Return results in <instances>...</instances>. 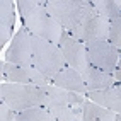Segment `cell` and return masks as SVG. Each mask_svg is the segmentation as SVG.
<instances>
[{
  "mask_svg": "<svg viewBox=\"0 0 121 121\" xmlns=\"http://www.w3.org/2000/svg\"><path fill=\"white\" fill-rule=\"evenodd\" d=\"M15 5L22 21V27H26L36 38L60 44L63 27L48 14L44 0H17Z\"/></svg>",
  "mask_w": 121,
  "mask_h": 121,
  "instance_id": "obj_1",
  "label": "cell"
},
{
  "mask_svg": "<svg viewBox=\"0 0 121 121\" xmlns=\"http://www.w3.org/2000/svg\"><path fill=\"white\" fill-rule=\"evenodd\" d=\"M44 5L63 31H72L95 12L91 0H44Z\"/></svg>",
  "mask_w": 121,
  "mask_h": 121,
  "instance_id": "obj_2",
  "label": "cell"
},
{
  "mask_svg": "<svg viewBox=\"0 0 121 121\" xmlns=\"http://www.w3.org/2000/svg\"><path fill=\"white\" fill-rule=\"evenodd\" d=\"M0 101L7 104L15 112L26 111L31 108H44V94L38 85H24L4 82L0 87Z\"/></svg>",
  "mask_w": 121,
  "mask_h": 121,
  "instance_id": "obj_3",
  "label": "cell"
},
{
  "mask_svg": "<svg viewBox=\"0 0 121 121\" xmlns=\"http://www.w3.org/2000/svg\"><path fill=\"white\" fill-rule=\"evenodd\" d=\"M33 67L43 75L53 78L67 67V61L58 44L33 36Z\"/></svg>",
  "mask_w": 121,
  "mask_h": 121,
  "instance_id": "obj_4",
  "label": "cell"
},
{
  "mask_svg": "<svg viewBox=\"0 0 121 121\" xmlns=\"http://www.w3.org/2000/svg\"><path fill=\"white\" fill-rule=\"evenodd\" d=\"M85 48H87L89 65L114 75L118 60L121 56L119 48L112 46L109 41H92V43H87Z\"/></svg>",
  "mask_w": 121,
  "mask_h": 121,
  "instance_id": "obj_5",
  "label": "cell"
},
{
  "mask_svg": "<svg viewBox=\"0 0 121 121\" xmlns=\"http://www.w3.org/2000/svg\"><path fill=\"white\" fill-rule=\"evenodd\" d=\"M0 78L4 82H10V84L38 85V87L51 84V78L43 75L34 67H22V65H14V63H7V61L0 63Z\"/></svg>",
  "mask_w": 121,
  "mask_h": 121,
  "instance_id": "obj_6",
  "label": "cell"
},
{
  "mask_svg": "<svg viewBox=\"0 0 121 121\" xmlns=\"http://www.w3.org/2000/svg\"><path fill=\"white\" fill-rule=\"evenodd\" d=\"M67 33L84 44L92 43V41H108L109 21L101 17L97 12H94L85 21L80 22L77 27H73L72 31H67Z\"/></svg>",
  "mask_w": 121,
  "mask_h": 121,
  "instance_id": "obj_7",
  "label": "cell"
},
{
  "mask_svg": "<svg viewBox=\"0 0 121 121\" xmlns=\"http://www.w3.org/2000/svg\"><path fill=\"white\" fill-rule=\"evenodd\" d=\"M5 61L22 67H33V34L26 27H21L14 34L5 51Z\"/></svg>",
  "mask_w": 121,
  "mask_h": 121,
  "instance_id": "obj_8",
  "label": "cell"
},
{
  "mask_svg": "<svg viewBox=\"0 0 121 121\" xmlns=\"http://www.w3.org/2000/svg\"><path fill=\"white\" fill-rule=\"evenodd\" d=\"M60 50L65 56L67 67L73 68L80 73L89 68V58H87V48L84 43H80L78 39L72 38L67 31H63V34L60 38Z\"/></svg>",
  "mask_w": 121,
  "mask_h": 121,
  "instance_id": "obj_9",
  "label": "cell"
},
{
  "mask_svg": "<svg viewBox=\"0 0 121 121\" xmlns=\"http://www.w3.org/2000/svg\"><path fill=\"white\" fill-rule=\"evenodd\" d=\"M41 91L44 94V101L48 104H61V106H84V102L87 97L84 94H77V92H70L65 89H60L53 84L41 85Z\"/></svg>",
  "mask_w": 121,
  "mask_h": 121,
  "instance_id": "obj_10",
  "label": "cell"
},
{
  "mask_svg": "<svg viewBox=\"0 0 121 121\" xmlns=\"http://www.w3.org/2000/svg\"><path fill=\"white\" fill-rule=\"evenodd\" d=\"M51 84L60 87V89H65V91L70 92H77V94H87V85H85V80L82 77V73L70 67H65L61 72H58L53 78H51Z\"/></svg>",
  "mask_w": 121,
  "mask_h": 121,
  "instance_id": "obj_11",
  "label": "cell"
},
{
  "mask_svg": "<svg viewBox=\"0 0 121 121\" xmlns=\"http://www.w3.org/2000/svg\"><path fill=\"white\" fill-rule=\"evenodd\" d=\"M15 5L12 0L0 2V44L5 46L12 41V31L15 24Z\"/></svg>",
  "mask_w": 121,
  "mask_h": 121,
  "instance_id": "obj_12",
  "label": "cell"
},
{
  "mask_svg": "<svg viewBox=\"0 0 121 121\" xmlns=\"http://www.w3.org/2000/svg\"><path fill=\"white\" fill-rule=\"evenodd\" d=\"M84 80H85V85H87V91L92 92V91H104V89H109L116 84V78L114 75L108 73V72H102L99 68H95L92 65H89V68L82 73Z\"/></svg>",
  "mask_w": 121,
  "mask_h": 121,
  "instance_id": "obj_13",
  "label": "cell"
},
{
  "mask_svg": "<svg viewBox=\"0 0 121 121\" xmlns=\"http://www.w3.org/2000/svg\"><path fill=\"white\" fill-rule=\"evenodd\" d=\"M85 97L89 101H92L99 106L106 108L109 111H114L116 114L121 112V94L116 91L114 87H109V89H104V91H92V92H87Z\"/></svg>",
  "mask_w": 121,
  "mask_h": 121,
  "instance_id": "obj_14",
  "label": "cell"
},
{
  "mask_svg": "<svg viewBox=\"0 0 121 121\" xmlns=\"http://www.w3.org/2000/svg\"><path fill=\"white\" fill-rule=\"evenodd\" d=\"M116 112L99 106L92 101H85L82 106V121H114Z\"/></svg>",
  "mask_w": 121,
  "mask_h": 121,
  "instance_id": "obj_15",
  "label": "cell"
},
{
  "mask_svg": "<svg viewBox=\"0 0 121 121\" xmlns=\"http://www.w3.org/2000/svg\"><path fill=\"white\" fill-rule=\"evenodd\" d=\"M55 121H82V106H61V104H48L44 106Z\"/></svg>",
  "mask_w": 121,
  "mask_h": 121,
  "instance_id": "obj_16",
  "label": "cell"
},
{
  "mask_svg": "<svg viewBox=\"0 0 121 121\" xmlns=\"http://www.w3.org/2000/svg\"><path fill=\"white\" fill-rule=\"evenodd\" d=\"M92 5H94L95 12L108 21L121 17V9L116 0H94Z\"/></svg>",
  "mask_w": 121,
  "mask_h": 121,
  "instance_id": "obj_17",
  "label": "cell"
},
{
  "mask_svg": "<svg viewBox=\"0 0 121 121\" xmlns=\"http://www.w3.org/2000/svg\"><path fill=\"white\" fill-rule=\"evenodd\" d=\"M17 121H55L46 108H31L17 112Z\"/></svg>",
  "mask_w": 121,
  "mask_h": 121,
  "instance_id": "obj_18",
  "label": "cell"
},
{
  "mask_svg": "<svg viewBox=\"0 0 121 121\" xmlns=\"http://www.w3.org/2000/svg\"><path fill=\"white\" fill-rule=\"evenodd\" d=\"M108 41L121 50V17L118 19H111L109 21V34H108Z\"/></svg>",
  "mask_w": 121,
  "mask_h": 121,
  "instance_id": "obj_19",
  "label": "cell"
},
{
  "mask_svg": "<svg viewBox=\"0 0 121 121\" xmlns=\"http://www.w3.org/2000/svg\"><path fill=\"white\" fill-rule=\"evenodd\" d=\"M0 121H17V112L0 101Z\"/></svg>",
  "mask_w": 121,
  "mask_h": 121,
  "instance_id": "obj_20",
  "label": "cell"
},
{
  "mask_svg": "<svg viewBox=\"0 0 121 121\" xmlns=\"http://www.w3.org/2000/svg\"><path fill=\"white\" fill-rule=\"evenodd\" d=\"M114 78H116V82H121V56H119L118 65H116V70H114Z\"/></svg>",
  "mask_w": 121,
  "mask_h": 121,
  "instance_id": "obj_21",
  "label": "cell"
},
{
  "mask_svg": "<svg viewBox=\"0 0 121 121\" xmlns=\"http://www.w3.org/2000/svg\"><path fill=\"white\" fill-rule=\"evenodd\" d=\"M112 87H114V89H116V91H118V92L121 94V82H116V84H114V85H112Z\"/></svg>",
  "mask_w": 121,
  "mask_h": 121,
  "instance_id": "obj_22",
  "label": "cell"
},
{
  "mask_svg": "<svg viewBox=\"0 0 121 121\" xmlns=\"http://www.w3.org/2000/svg\"><path fill=\"white\" fill-rule=\"evenodd\" d=\"M114 121H121V112H118V114H116V118H114Z\"/></svg>",
  "mask_w": 121,
  "mask_h": 121,
  "instance_id": "obj_23",
  "label": "cell"
},
{
  "mask_svg": "<svg viewBox=\"0 0 121 121\" xmlns=\"http://www.w3.org/2000/svg\"><path fill=\"white\" fill-rule=\"evenodd\" d=\"M116 2H118V5H119V9H121V0H116Z\"/></svg>",
  "mask_w": 121,
  "mask_h": 121,
  "instance_id": "obj_24",
  "label": "cell"
}]
</instances>
